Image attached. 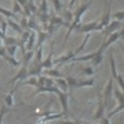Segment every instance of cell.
Instances as JSON below:
<instances>
[{"label": "cell", "mask_w": 124, "mask_h": 124, "mask_svg": "<svg viewBox=\"0 0 124 124\" xmlns=\"http://www.w3.org/2000/svg\"><path fill=\"white\" fill-rule=\"evenodd\" d=\"M32 42H34V35H31V37H30V42H28V49H31V46H32Z\"/></svg>", "instance_id": "7a4b0ae2"}, {"label": "cell", "mask_w": 124, "mask_h": 124, "mask_svg": "<svg viewBox=\"0 0 124 124\" xmlns=\"http://www.w3.org/2000/svg\"><path fill=\"white\" fill-rule=\"evenodd\" d=\"M14 11H15V12H22L20 6H19V3L16 1V0H14Z\"/></svg>", "instance_id": "6da1fadb"}]
</instances>
